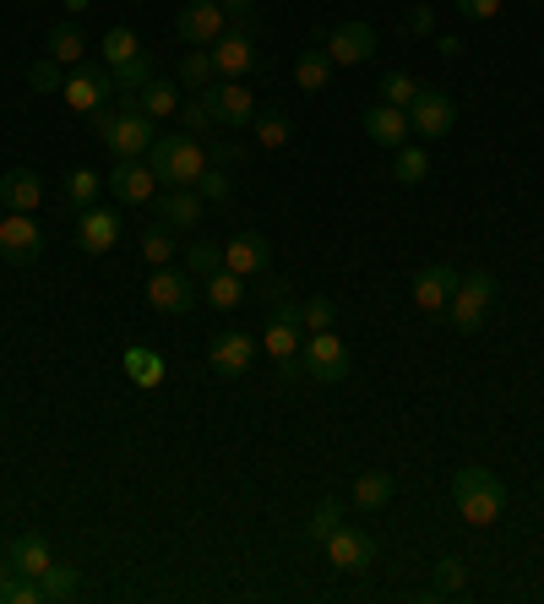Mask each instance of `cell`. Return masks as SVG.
Returning a JSON list of instances; mask_svg holds the SVG:
<instances>
[{"label": "cell", "instance_id": "1", "mask_svg": "<svg viewBox=\"0 0 544 604\" xmlns=\"http://www.w3.org/2000/svg\"><path fill=\"white\" fill-rule=\"evenodd\" d=\"M147 169L158 174V185H196V174L207 169V147L185 131H169V136H153L147 147Z\"/></svg>", "mask_w": 544, "mask_h": 604}, {"label": "cell", "instance_id": "2", "mask_svg": "<svg viewBox=\"0 0 544 604\" xmlns=\"http://www.w3.org/2000/svg\"><path fill=\"white\" fill-rule=\"evenodd\" d=\"M452 502H458L463 523L491 529V523L507 512V485H501L491 469H458V474H452Z\"/></svg>", "mask_w": 544, "mask_h": 604}, {"label": "cell", "instance_id": "3", "mask_svg": "<svg viewBox=\"0 0 544 604\" xmlns=\"http://www.w3.org/2000/svg\"><path fill=\"white\" fill-rule=\"evenodd\" d=\"M158 120H147L142 109H120V114H104L98 109V131H104V147L114 153V158H147V147H153V131Z\"/></svg>", "mask_w": 544, "mask_h": 604}, {"label": "cell", "instance_id": "4", "mask_svg": "<svg viewBox=\"0 0 544 604\" xmlns=\"http://www.w3.org/2000/svg\"><path fill=\"white\" fill-rule=\"evenodd\" d=\"M491 305H496V278L480 267V273H469V278L458 283V294L447 300V322H452L458 333H480L485 316H491Z\"/></svg>", "mask_w": 544, "mask_h": 604}, {"label": "cell", "instance_id": "5", "mask_svg": "<svg viewBox=\"0 0 544 604\" xmlns=\"http://www.w3.org/2000/svg\"><path fill=\"white\" fill-rule=\"evenodd\" d=\"M300 360H305L311 382H327V387L349 382V349H343V338H338L333 327H327V333H305Z\"/></svg>", "mask_w": 544, "mask_h": 604}, {"label": "cell", "instance_id": "6", "mask_svg": "<svg viewBox=\"0 0 544 604\" xmlns=\"http://www.w3.org/2000/svg\"><path fill=\"white\" fill-rule=\"evenodd\" d=\"M65 104L76 109V114H98L104 109V98L114 93V71L109 65H93V60H76V71L65 76Z\"/></svg>", "mask_w": 544, "mask_h": 604}, {"label": "cell", "instance_id": "7", "mask_svg": "<svg viewBox=\"0 0 544 604\" xmlns=\"http://www.w3.org/2000/svg\"><path fill=\"white\" fill-rule=\"evenodd\" d=\"M104 185L114 191V202L125 207H147L158 196V174L147 169V158H114V169L104 174Z\"/></svg>", "mask_w": 544, "mask_h": 604}, {"label": "cell", "instance_id": "8", "mask_svg": "<svg viewBox=\"0 0 544 604\" xmlns=\"http://www.w3.org/2000/svg\"><path fill=\"white\" fill-rule=\"evenodd\" d=\"M147 305L164 311V316H185V311L196 305L191 273H180V267H153V278H147Z\"/></svg>", "mask_w": 544, "mask_h": 604}, {"label": "cell", "instance_id": "9", "mask_svg": "<svg viewBox=\"0 0 544 604\" xmlns=\"http://www.w3.org/2000/svg\"><path fill=\"white\" fill-rule=\"evenodd\" d=\"M458 283H463V273H458L452 262H425V267L414 273V305H420L425 316H442L447 300L458 294Z\"/></svg>", "mask_w": 544, "mask_h": 604}, {"label": "cell", "instance_id": "10", "mask_svg": "<svg viewBox=\"0 0 544 604\" xmlns=\"http://www.w3.org/2000/svg\"><path fill=\"white\" fill-rule=\"evenodd\" d=\"M0 256L11 267H33L44 256V229L27 218V213H5L0 218Z\"/></svg>", "mask_w": 544, "mask_h": 604}, {"label": "cell", "instance_id": "11", "mask_svg": "<svg viewBox=\"0 0 544 604\" xmlns=\"http://www.w3.org/2000/svg\"><path fill=\"white\" fill-rule=\"evenodd\" d=\"M207 55H213V65H218V76H223V82H240V76H251V65H256L251 27H229V33H218V38L207 44Z\"/></svg>", "mask_w": 544, "mask_h": 604}, {"label": "cell", "instance_id": "12", "mask_svg": "<svg viewBox=\"0 0 544 604\" xmlns=\"http://www.w3.org/2000/svg\"><path fill=\"white\" fill-rule=\"evenodd\" d=\"M409 125H414V136H425V142H442V136L458 125V109H452V98H447V93H436V87H420V98L409 104Z\"/></svg>", "mask_w": 544, "mask_h": 604}, {"label": "cell", "instance_id": "13", "mask_svg": "<svg viewBox=\"0 0 544 604\" xmlns=\"http://www.w3.org/2000/svg\"><path fill=\"white\" fill-rule=\"evenodd\" d=\"M322 551H327V567H333V572H371V561H376V540L360 534V529H349V523H338Z\"/></svg>", "mask_w": 544, "mask_h": 604}, {"label": "cell", "instance_id": "14", "mask_svg": "<svg viewBox=\"0 0 544 604\" xmlns=\"http://www.w3.org/2000/svg\"><path fill=\"white\" fill-rule=\"evenodd\" d=\"M223 5L218 0H191V5H180V16H174V33H180V44H196V49H207L218 33H223Z\"/></svg>", "mask_w": 544, "mask_h": 604}, {"label": "cell", "instance_id": "15", "mask_svg": "<svg viewBox=\"0 0 544 604\" xmlns=\"http://www.w3.org/2000/svg\"><path fill=\"white\" fill-rule=\"evenodd\" d=\"M207 93V104H213V114H218V125H229V131H245L251 120H256V98H251V87H240V82H213V87H202Z\"/></svg>", "mask_w": 544, "mask_h": 604}, {"label": "cell", "instance_id": "16", "mask_svg": "<svg viewBox=\"0 0 544 604\" xmlns=\"http://www.w3.org/2000/svg\"><path fill=\"white\" fill-rule=\"evenodd\" d=\"M382 44H376V27L371 22H338L333 33H327V55H333V65H360V60H371Z\"/></svg>", "mask_w": 544, "mask_h": 604}, {"label": "cell", "instance_id": "17", "mask_svg": "<svg viewBox=\"0 0 544 604\" xmlns=\"http://www.w3.org/2000/svg\"><path fill=\"white\" fill-rule=\"evenodd\" d=\"M114 240H120V213L114 207H82L76 213V245L87 251V256H104V251H114Z\"/></svg>", "mask_w": 544, "mask_h": 604}, {"label": "cell", "instance_id": "18", "mask_svg": "<svg viewBox=\"0 0 544 604\" xmlns=\"http://www.w3.org/2000/svg\"><path fill=\"white\" fill-rule=\"evenodd\" d=\"M365 136L376 142V147H403L409 136H414V125H409V109H392V104H376V109H365Z\"/></svg>", "mask_w": 544, "mask_h": 604}, {"label": "cell", "instance_id": "19", "mask_svg": "<svg viewBox=\"0 0 544 604\" xmlns=\"http://www.w3.org/2000/svg\"><path fill=\"white\" fill-rule=\"evenodd\" d=\"M147 207H153L158 224H169V229H196V224H202V196H196V185H174V191L153 196Z\"/></svg>", "mask_w": 544, "mask_h": 604}, {"label": "cell", "instance_id": "20", "mask_svg": "<svg viewBox=\"0 0 544 604\" xmlns=\"http://www.w3.org/2000/svg\"><path fill=\"white\" fill-rule=\"evenodd\" d=\"M305 327H300V305H273V322H267V333H262V349L273 354V360H289V354H300V338Z\"/></svg>", "mask_w": 544, "mask_h": 604}, {"label": "cell", "instance_id": "21", "mask_svg": "<svg viewBox=\"0 0 544 604\" xmlns=\"http://www.w3.org/2000/svg\"><path fill=\"white\" fill-rule=\"evenodd\" d=\"M223 267L240 273V278H256V273L273 267V245H267L262 234H234V240L223 245Z\"/></svg>", "mask_w": 544, "mask_h": 604}, {"label": "cell", "instance_id": "22", "mask_svg": "<svg viewBox=\"0 0 544 604\" xmlns=\"http://www.w3.org/2000/svg\"><path fill=\"white\" fill-rule=\"evenodd\" d=\"M251 360H256V338H245V333H218V338L207 343V365H213L218 376H240Z\"/></svg>", "mask_w": 544, "mask_h": 604}, {"label": "cell", "instance_id": "23", "mask_svg": "<svg viewBox=\"0 0 544 604\" xmlns=\"http://www.w3.org/2000/svg\"><path fill=\"white\" fill-rule=\"evenodd\" d=\"M0 202H5V213H33V207L44 202V180L16 164V169L0 174Z\"/></svg>", "mask_w": 544, "mask_h": 604}, {"label": "cell", "instance_id": "24", "mask_svg": "<svg viewBox=\"0 0 544 604\" xmlns=\"http://www.w3.org/2000/svg\"><path fill=\"white\" fill-rule=\"evenodd\" d=\"M5 561H11L22 578H44V567H49L55 556H49L44 534H16V540H11V551H5Z\"/></svg>", "mask_w": 544, "mask_h": 604}, {"label": "cell", "instance_id": "25", "mask_svg": "<svg viewBox=\"0 0 544 604\" xmlns=\"http://www.w3.org/2000/svg\"><path fill=\"white\" fill-rule=\"evenodd\" d=\"M392 491H398V480H392L387 469H365V474L354 480V507H360V512H382V507L392 502Z\"/></svg>", "mask_w": 544, "mask_h": 604}, {"label": "cell", "instance_id": "26", "mask_svg": "<svg viewBox=\"0 0 544 604\" xmlns=\"http://www.w3.org/2000/svg\"><path fill=\"white\" fill-rule=\"evenodd\" d=\"M136 109H142L147 120H169V114H180V87L164 82V76H153V82L136 93Z\"/></svg>", "mask_w": 544, "mask_h": 604}, {"label": "cell", "instance_id": "27", "mask_svg": "<svg viewBox=\"0 0 544 604\" xmlns=\"http://www.w3.org/2000/svg\"><path fill=\"white\" fill-rule=\"evenodd\" d=\"M294 82H300V93H322L333 82V55L327 49H305L294 60Z\"/></svg>", "mask_w": 544, "mask_h": 604}, {"label": "cell", "instance_id": "28", "mask_svg": "<svg viewBox=\"0 0 544 604\" xmlns=\"http://www.w3.org/2000/svg\"><path fill=\"white\" fill-rule=\"evenodd\" d=\"M98 55H104V65L114 71V65H125V60L142 55V38H136L131 27H109V33L98 38Z\"/></svg>", "mask_w": 544, "mask_h": 604}, {"label": "cell", "instance_id": "29", "mask_svg": "<svg viewBox=\"0 0 544 604\" xmlns=\"http://www.w3.org/2000/svg\"><path fill=\"white\" fill-rule=\"evenodd\" d=\"M125 376H131L136 387H158V382H164V360H158V349L131 343V349H125Z\"/></svg>", "mask_w": 544, "mask_h": 604}, {"label": "cell", "instance_id": "30", "mask_svg": "<svg viewBox=\"0 0 544 604\" xmlns=\"http://www.w3.org/2000/svg\"><path fill=\"white\" fill-rule=\"evenodd\" d=\"M82 49H87V38H82L76 22H55V27H49V55H55L60 65H76Z\"/></svg>", "mask_w": 544, "mask_h": 604}, {"label": "cell", "instance_id": "31", "mask_svg": "<svg viewBox=\"0 0 544 604\" xmlns=\"http://www.w3.org/2000/svg\"><path fill=\"white\" fill-rule=\"evenodd\" d=\"M240 300H245V278H240V273H229V267H218V273L207 278V305L234 311Z\"/></svg>", "mask_w": 544, "mask_h": 604}, {"label": "cell", "instance_id": "32", "mask_svg": "<svg viewBox=\"0 0 544 604\" xmlns=\"http://www.w3.org/2000/svg\"><path fill=\"white\" fill-rule=\"evenodd\" d=\"M218 82V65H213V55L207 49H185V60H180V87H213Z\"/></svg>", "mask_w": 544, "mask_h": 604}, {"label": "cell", "instance_id": "33", "mask_svg": "<svg viewBox=\"0 0 544 604\" xmlns=\"http://www.w3.org/2000/svg\"><path fill=\"white\" fill-rule=\"evenodd\" d=\"M392 174H398L403 185H420V180L431 174V153H425L420 142H403V147H398V158H392Z\"/></svg>", "mask_w": 544, "mask_h": 604}, {"label": "cell", "instance_id": "34", "mask_svg": "<svg viewBox=\"0 0 544 604\" xmlns=\"http://www.w3.org/2000/svg\"><path fill=\"white\" fill-rule=\"evenodd\" d=\"M98 185H104V174H98V169H71V174H65V202L82 213V207H93V202H98Z\"/></svg>", "mask_w": 544, "mask_h": 604}, {"label": "cell", "instance_id": "35", "mask_svg": "<svg viewBox=\"0 0 544 604\" xmlns=\"http://www.w3.org/2000/svg\"><path fill=\"white\" fill-rule=\"evenodd\" d=\"M142 262H153V267H169V262H174V234H169V224L142 229Z\"/></svg>", "mask_w": 544, "mask_h": 604}, {"label": "cell", "instance_id": "36", "mask_svg": "<svg viewBox=\"0 0 544 604\" xmlns=\"http://www.w3.org/2000/svg\"><path fill=\"white\" fill-rule=\"evenodd\" d=\"M147 82H153V55H147V49H142L136 60L114 65V87H120V93H142Z\"/></svg>", "mask_w": 544, "mask_h": 604}, {"label": "cell", "instance_id": "37", "mask_svg": "<svg viewBox=\"0 0 544 604\" xmlns=\"http://www.w3.org/2000/svg\"><path fill=\"white\" fill-rule=\"evenodd\" d=\"M223 267V245H213V240H196L191 251H185V273L191 278H213Z\"/></svg>", "mask_w": 544, "mask_h": 604}, {"label": "cell", "instance_id": "38", "mask_svg": "<svg viewBox=\"0 0 544 604\" xmlns=\"http://www.w3.org/2000/svg\"><path fill=\"white\" fill-rule=\"evenodd\" d=\"M338 523H343V502H322V507L311 512V523H305V540H311V545H327Z\"/></svg>", "mask_w": 544, "mask_h": 604}, {"label": "cell", "instance_id": "39", "mask_svg": "<svg viewBox=\"0 0 544 604\" xmlns=\"http://www.w3.org/2000/svg\"><path fill=\"white\" fill-rule=\"evenodd\" d=\"M420 98V82L409 76V71H392V76H382V104H392V109H409Z\"/></svg>", "mask_w": 544, "mask_h": 604}, {"label": "cell", "instance_id": "40", "mask_svg": "<svg viewBox=\"0 0 544 604\" xmlns=\"http://www.w3.org/2000/svg\"><path fill=\"white\" fill-rule=\"evenodd\" d=\"M180 120H185V136H202V131H213V125H218V114H213L207 93L185 98V104H180Z\"/></svg>", "mask_w": 544, "mask_h": 604}, {"label": "cell", "instance_id": "41", "mask_svg": "<svg viewBox=\"0 0 544 604\" xmlns=\"http://www.w3.org/2000/svg\"><path fill=\"white\" fill-rule=\"evenodd\" d=\"M229 191H234V180H229L223 164H207V169L196 174V196H202V202H229Z\"/></svg>", "mask_w": 544, "mask_h": 604}, {"label": "cell", "instance_id": "42", "mask_svg": "<svg viewBox=\"0 0 544 604\" xmlns=\"http://www.w3.org/2000/svg\"><path fill=\"white\" fill-rule=\"evenodd\" d=\"M38 589H44V600H71L76 589H82V578L71 572V567H44V578H38Z\"/></svg>", "mask_w": 544, "mask_h": 604}, {"label": "cell", "instance_id": "43", "mask_svg": "<svg viewBox=\"0 0 544 604\" xmlns=\"http://www.w3.org/2000/svg\"><path fill=\"white\" fill-rule=\"evenodd\" d=\"M27 87H33V93H60V87H65V76H60V60H55V55L33 60V65H27Z\"/></svg>", "mask_w": 544, "mask_h": 604}, {"label": "cell", "instance_id": "44", "mask_svg": "<svg viewBox=\"0 0 544 604\" xmlns=\"http://www.w3.org/2000/svg\"><path fill=\"white\" fill-rule=\"evenodd\" d=\"M463 583H469V572H463V561L458 556H447V561H436V600H452V594H463Z\"/></svg>", "mask_w": 544, "mask_h": 604}, {"label": "cell", "instance_id": "45", "mask_svg": "<svg viewBox=\"0 0 544 604\" xmlns=\"http://www.w3.org/2000/svg\"><path fill=\"white\" fill-rule=\"evenodd\" d=\"M333 316H338L333 300H305V305H300V327H305V333H327Z\"/></svg>", "mask_w": 544, "mask_h": 604}, {"label": "cell", "instance_id": "46", "mask_svg": "<svg viewBox=\"0 0 544 604\" xmlns=\"http://www.w3.org/2000/svg\"><path fill=\"white\" fill-rule=\"evenodd\" d=\"M256 142L262 147H283L289 142V114H262L256 120Z\"/></svg>", "mask_w": 544, "mask_h": 604}, {"label": "cell", "instance_id": "47", "mask_svg": "<svg viewBox=\"0 0 544 604\" xmlns=\"http://www.w3.org/2000/svg\"><path fill=\"white\" fill-rule=\"evenodd\" d=\"M278 365V382H283V392H294L300 382H311V371H305V360L300 354H289V360H273Z\"/></svg>", "mask_w": 544, "mask_h": 604}, {"label": "cell", "instance_id": "48", "mask_svg": "<svg viewBox=\"0 0 544 604\" xmlns=\"http://www.w3.org/2000/svg\"><path fill=\"white\" fill-rule=\"evenodd\" d=\"M501 11V0H458V16H469V22H491Z\"/></svg>", "mask_w": 544, "mask_h": 604}, {"label": "cell", "instance_id": "49", "mask_svg": "<svg viewBox=\"0 0 544 604\" xmlns=\"http://www.w3.org/2000/svg\"><path fill=\"white\" fill-rule=\"evenodd\" d=\"M409 33H436V11H431V5H414V11H409Z\"/></svg>", "mask_w": 544, "mask_h": 604}, {"label": "cell", "instance_id": "50", "mask_svg": "<svg viewBox=\"0 0 544 604\" xmlns=\"http://www.w3.org/2000/svg\"><path fill=\"white\" fill-rule=\"evenodd\" d=\"M234 158H240V147H234V142H218V147L207 153V164H223V169H229Z\"/></svg>", "mask_w": 544, "mask_h": 604}, {"label": "cell", "instance_id": "51", "mask_svg": "<svg viewBox=\"0 0 544 604\" xmlns=\"http://www.w3.org/2000/svg\"><path fill=\"white\" fill-rule=\"evenodd\" d=\"M436 49L452 60V55H463V38H458V33H436Z\"/></svg>", "mask_w": 544, "mask_h": 604}, {"label": "cell", "instance_id": "52", "mask_svg": "<svg viewBox=\"0 0 544 604\" xmlns=\"http://www.w3.org/2000/svg\"><path fill=\"white\" fill-rule=\"evenodd\" d=\"M218 5H223L229 16H251V11H256V0H218Z\"/></svg>", "mask_w": 544, "mask_h": 604}, {"label": "cell", "instance_id": "53", "mask_svg": "<svg viewBox=\"0 0 544 604\" xmlns=\"http://www.w3.org/2000/svg\"><path fill=\"white\" fill-rule=\"evenodd\" d=\"M65 5H71V11H82V5H87V0H65Z\"/></svg>", "mask_w": 544, "mask_h": 604}, {"label": "cell", "instance_id": "54", "mask_svg": "<svg viewBox=\"0 0 544 604\" xmlns=\"http://www.w3.org/2000/svg\"><path fill=\"white\" fill-rule=\"evenodd\" d=\"M0 218H5V202H0Z\"/></svg>", "mask_w": 544, "mask_h": 604}]
</instances>
